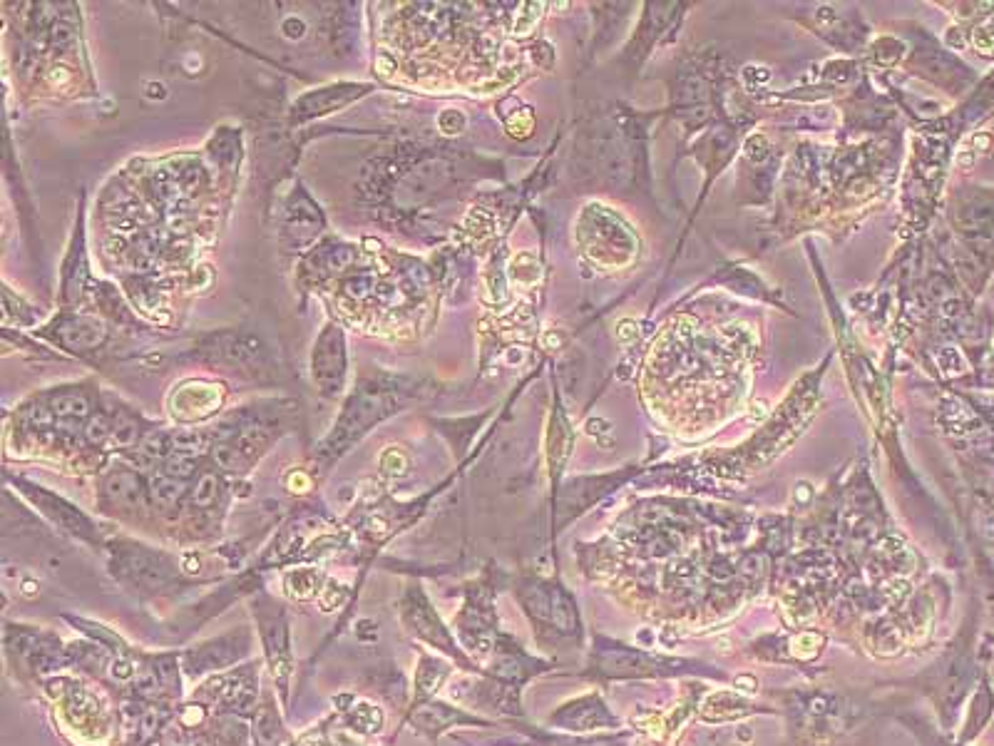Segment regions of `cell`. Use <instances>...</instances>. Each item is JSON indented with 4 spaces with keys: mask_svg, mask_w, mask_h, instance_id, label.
I'll return each mask as SVG.
<instances>
[{
    "mask_svg": "<svg viewBox=\"0 0 994 746\" xmlns=\"http://www.w3.org/2000/svg\"><path fill=\"white\" fill-rule=\"evenodd\" d=\"M40 684L45 697L55 704L60 724L73 732L80 744L105 742L110 734V714L100 694L92 692L80 679L65 674H50Z\"/></svg>",
    "mask_w": 994,
    "mask_h": 746,
    "instance_id": "6da1fadb",
    "label": "cell"
},
{
    "mask_svg": "<svg viewBox=\"0 0 994 746\" xmlns=\"http://www.w3.org/2000/svg\"><path fill=\"white\" fill-rule=\"evenodd\" d=\"M5 657L18 677H33L40 682L58 669L73 667L70 645H65L55 632L38 630L33 625H5Z\"/></svg>",
    "mask_w": 994,
    "mask_h": 746,
    "instance_id": "7a4b0ae2",
    "label": "cell"
},
{
    "mask_svg": "<svg viewBox=\"0 0 994 746\" xmlns=\"http://www.w3.org/2000/svg\"><path fill=\"white\" fill-rule=\"evenodd\" d=\"M256 632H259L261 650H264L266 667L274 679L276 692L281 694V707L289 704V682L294 674V647H291V622L289 610L271 595H256L251 602Z\"/></svg>",
    "mask_w": 994,
    "mask_h": 746,
    "instance_id": "3957f363",
    "label": "cell"
},
{
    "mask_svg": "<svg viewBox=\"0 0 994 746\" xmlns=\"http://www.w3.org/2000/svg\"><path fill=\"white\" fill-rule=\"evenodd\" d=\"M110 570L117 582L127 590L137 592L142 597L160 595L182 580V572L172 560L160 550H152L140 543H120L112 548Z\"/></svg>",
    "mask_w": 994,
    "mask_h": 746,
    "instance_id": "277c9868",
    "label": "cell"
},
{
    "mask_svg": "<svg viewBox=\"0 0 994 746\" xmlns=\"http://www.w3.org/2000/svg\"><path fill=\"white\" fill-rule=\"evenodd\" d=\"M194 702L204 704L207 712L214 709L217 714H237V717L249 714L251 717L261 702L256 664H239V667L227 669V672L212 674L194 692Z\"/></svg>",
    "mask_w": 994,
    "mask_h": 746,
    "instance_id": "5b68a950",
    "label": "cell"
},
{
    "mask_svg": "<svg viewBox=\"0 0 994 746\" xmlns=\"http://www.w3.org/2000/svg\"><path fill=\"white\" fill-rule=\"evenodd\" d=\"M398 617H401V625L408 635L413 637L420 645L430 647V650L448 654V657L458 659V662L465 664L463 652H460L458 642L453 640V635L445 627L443 617L438 615V610L433 607L430 597L425 595V590L420 585H411L406 592H403L401 602H398Z\"/></svg>",
    "mask_w": 994,
    "mask_h": 746,
    "instance_id": "8992f818",
    "label": "cell"
},
{
    "mask_svg": "<svg viewBox=\"0 0 994 746\" xmlns=\"http://www.w3.org/2000/svg\"><path fill=\"white\" fill-rule=\"evenodd\" d=\"M251 645H254V640H251L249 627H234V630L224 632V635L204 640L199 645L189 647V650L179 652L182 672L189 679H204L209 674L227 672V669L244 664V659L251 652Z\"/></svg>",
    "mask_w": 994,
    "mask_h": 746,
    "instance_id": "52a82bcc",
    "label": "cell"
},
{
    "mask_svg": "<svg viewBox=\"0 0 994 746\" xmlns=\"http://www.w3.org/2000/svg\"><path fill=\"white\" fill-rule=\"evenodd\" d=\"M333 704H341L338 714H341V724L346 729H351L353 734H361V737H376V734L383 732V724H386V712L378 704L366 702V699H356L351 694H343V697L333 699Z\"/></svg>",
    "mask_w": 994,
    "mask_h": 746,
    "instance_id": "ba28073f",
    "label": "cell"
},
{
    "mask_svg": "<svg viewBox=\"0 0 994 746\" xmlns=\"http://www.w3.org/2000/svg\"><path fill=\"white\" fill-rule=\"evenodd\" d=\"M408 719H411V724L415 727V734H423L430 742H435L445 729L458 727L460 722H468V717L458 707L443 702V699H433V702L423 704V707L411 709Z\"/></svg>",
    "mask_w": 994,
    "mask_h": 746,
    "instance_id": "9c48e42d",
    "label": "cell"
},
{
    "mask_svg": "<svg viewBox=\"0 0 994 746\" xmlns=\"http://www.w3.org/2000/svg\"><path fill=\"white\" fill-rule=\"evenodd\" d=\"M448 674H450V664L443 662V657H435V654L420 650L413 677L411 709H418L423 707V704L433 702V699L438 697L440 689H443V684L448 682Z\"/></svg>",
    "mask_w": 994,
    "mask_h": 746,
    "instance_id": "30bf717a",
    "label": "cell"
},
{
    "mask_svg": "<svg viewBox=\"0 0 994 746\" xmlns=\"http://www.w3.org/2000/svg\"><path fill=\"white\" fill-rule=\"evenodd\" d=\"M343 366H346V354H343V339L338 331H326L321 336L319 346H316L314 356V373L316 381L326 388V391H336L343 381Z\"/></svg>",
    "mask_w": 994,
    "mask_h": 746,
    "instance_id": "8fae6325",
    "label": "cell"
},
{
    "mask_svg": "<svg viewBox=\"0 0 994 746\" xmlns=\"http://www.w3.org/2000/svg\"><path fill=\"white\" fill-rule=\"evenodd\" d=\"M251 739L256 746H284L289 742V732L284 727L274 694H266L251 714Z\"/></svg>",
    "mask_w": 994,
    "mask_h": 746,
    "instance_id": "7c38bea8",
    "label": "cell"
},
{
    "mask_svg": "<svg viewBox=\"0 0 994 746\" xmlns=\"http://www.w3.org/2000/svg\"><path fill=\"white\" fill-rule=\"evenodd\" d=\"M33 498L38 500L40 508H43L45 513H48L50 518L55 520V523L63 525V528L68 530V533L78 535V538H83V540H90L92 538V523H90V520H87L85 515L80 513V510H75L73 505L65 503L63 498H58V495L45 493V490H33Z\"/></svg>",
    "mask_w": 994,
    "mask_h": 746,
    "instance_id": "4fadbf2b",
    "label": "cell"
},
{
    "mask_svg": "<svg viewBox=\"0 0 994 746\" xmlns=\"http://www.w3.org/2000/svg\"><path fill=\"white\" fill-rule=\"evenodd\" d=\"M105 498L112 508L135 510L142 503L140 475L132 470H117L105 480Z\"/></svg>",
    "mask_w": 994,
    "mask_h": 746,
    "instance_id": "5bb4252c",
    "label": "cell"
},
{
    "mask_svg": "<svg viewBox=\"0 0 994 746\" xmlns=\"http://www.w3.org/2000/svg\"><path fill=\"white\" fill-rule=\"evenodd\" d=\"M284 590L291 600H319L321 590H324V577H321L319 570H291L284 575Z\"/></svg>",
    "mask_w": 994,
    "mask_h": 746,
    "instance_id": "9a60e30c",
    "label": "cell"
},
{
    "mask_svg": "<svg viewBox=\"0 0 994 746\" xmlns=\"http://www.w3.org/2000/svg\"><path fill=\"white\" fill-rule=\"evenodd\" d=\"M150 495L152 500H155V505H160V508H172V505H177V500L182 498V483H179L177 478H172V475H162V478H155V483H152L150 488Z\"/></svg>",
    "mask_w": 994,
    "mask_h": 746,
    "instance_id": "2e32d148",
    "label": "cell"
},
{
    "mask_svg": "<svg viewBox=\"0 0 994 746\" xmlns=\"http://www.w3.org/2000/svg\"><path fill=\"white\" fill-rule=\"evenodd\" d=\"M217 495H219L217 475L214 473L199 475V480L194 483V488H192V503L197 505V508H207V505H212L214 500H217Z\"/></svg>",
    "mask_w": 994,
    "mask_h": 746,
    "instance_id": "e0dca14e",
    "label": "cell"
},
{
    "mask_svg": "<svg viewBox=\"0 0 994 746\" xmlns=\"http://www.w3.org/2000/svg\"><path fill=\"white\" fill-rule=\"evenodd\" d=\"M53 408H55V413H58V416H63V418H80V416H85L87 403H85L83 396H75V393H68V396L55 398Z\"/></svg>",
    "mask_w": 994,
    "mask_h": 746,
    "instance_id": "ac0fdd59",
    "label": "cell"
},
{
    "mask_svg": "<svg viewBox=\"0 0 994 746\" xmlns=\"http://www.w3.org/2000/svg\"><path fill=\"white\" fill-rule=\"evenodd\" d=\"M343 600H346V587L338 585V582H333V580L326 582L324 590H321V595H319L321 610L324 612L338 610V605H343Z\"/></svg>",
    "mask_w": 994,
    "mask_h": 746,
    "instance_id": "d6986e66",
    "label": "cell"
},
{
    "mask_svg": "<svg viewBox=\"0 0 994 746\" xmlns=\"http://www.w3.org/2000/svg\"><path fill=\"white\" fill-rule=\"evenodd\" d=\"M112 433H115V441L120 446H130L137 438V426L130 421V418H117V423L112 426Z\"/></svg>",
    "mask_w": 994,
    "mask_h": 746,
    "instance_id": "ffe728a7",
    "label": "cell"
},
{
    "mask_svg": "<svg viewBox=\"0 0 994 746\" xmlns=\"http://www.w3.org/2000/svg\"><path fill=\"white\" fill-rule=\"evenodd\" d=\"M975 43L982 53H994V35L987 33V30H977Z\"/></svg>",
    "mask_w": 994,
    "mask_h": 746,
    "instance_id": "44dd1931",
    "label": "cell"
},
{
    "mask_svg": "<svg viewBox=\"0 0 994 746\" xmlns=\"http://www.w3.org/2000/svg\"><path fill=\"white\" fill-rule=\"evenodd\" d=\"M637 336V329H634L632 321H622L619 324V339H634Z\"/></svg>",
    "mask_w": 994,
    "mask_h": 746,
    "instance_id": "7402d4cb",
    "label": "cell"
}]
</instances>
